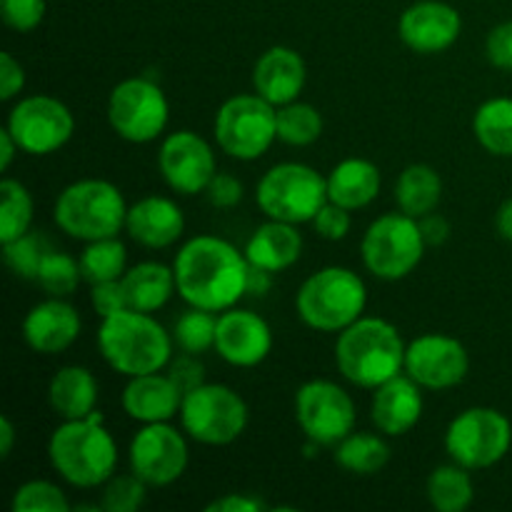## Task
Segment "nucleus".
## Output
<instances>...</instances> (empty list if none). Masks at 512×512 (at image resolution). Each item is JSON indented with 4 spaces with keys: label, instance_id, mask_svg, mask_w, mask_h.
<instances>
[{
    "label": "nucleus",
    "instance_id": "obj_1",
    "mask_svg": "<svg viewBox=\"0 0 512 512\" xmlns=\"http://www.w3.org/2000/svg\"><path fill=\"white\" fill-rule=\"evenodd\" d=\"M178 295L193 308L223 313L248 295L250 263L230 240L195 235L173 260Z\"/></svg>",
    "mask_w": 512,
    "mask_h": 512
},
{
    "label": "nucleus",
    "instance_id": "obj_2",
    "mask_svg": "<svg viewBox=\"0 0 512 512\" xmlns=\"http://www.w3.org/2000/svg\"><path fill=\"white\" fill-rule=\"evenodd\" d=\"M48 460L55 473L80 490L100 488L118 468V443L95 410L88 418L63 420L48 438Z\"/></svg>",
    "mask_w": 512,
    "mask_h": 512
},
{
    "label": "nucleus",
    "instance_id": "obj_3",
    "mask_svg": "<svg viewBox=\"0 0 512 512\" xmlns=\"http://www.w3.org/2000/svg\"><path fill=\"white\" fill-rule=\"evenodd\" d=\"M408 343L390 320L358 318L335 340V365L345 380L375 390L403 373Z\"/></svg>",
    "mask_w": 512,
    "mask_h": 512
},
{
    "label": "nucleus",
    "instance_id": "obj_4",
    "mask_svg": "<svg viewBox=\"0 0 512 512\" xmlns=\"http://www.w3.org/2000/svg\"><path fill=\"white\" fill-rule=\"evenodd\" d=\"M173 333L153 313L125 308L100 320L98 350L105 363L125 378L158 373L173 360Z\"/></svg>",
    "mask_w": 512,
    "mask_h": 512
},
{
    "label": "nucleus",
    "instance_id": "obj_5",
    "mask_svg": "<svg viewBox=\"0 0 512 512\" xmlns=\"http://www.w3.org/2000/svg\"><path fill=\"white\" fill-rule=\"evenodd\" d=\"M128 208L115 183L100 178H83L60 190L53 205V220L65 235L83 243L115 238L125 230Z\"/></svg>",
    "mask_w": 512,
    "mask_h": 512
},
{
    "label": "nucleus",
    "instance_id": "obj_6",
    "mask_svg": "<svg viewBox=\"0 0 512 512\" xmlns=\"http://www.w3.org/2000/svg\"><path fill=\"white\" fill-rule=\"evenodd\" d=\"M368 305V288L355 270L328 265L315 270L298 288L295 310L308 328L320 333H340L363 318Z\"/></svg>",
    "mask_w": 512,
    "mask_h": 512
},
{
    "label": "nucleus",
    "instance_id": "obj_7",
    "mask_svg": "<svg viewBox=\"0 0 512 512\" xmlns=\"http://www.w3.org/2000/svg\"><path fill=\"white\" fill-rule=\"evenodd\" d=\"M255 203L270 220L313 223L318 210L328 203V178L305 163H278L258 180Z\"/></svg>",
    "mask_w": 512,
    "mask_h": 512
},
{
    "label": "nucleus",
    "instance_id": "obj_8",
    "mask_svg": "<svg viewBox=\"0 0 512 512\" xmlns=\"http://www.w3.org/2000/svg\"><path fill=\"white\" fill-rule=\"evenodd\" d=\"M425 243L418 218L403 213H385L368 225L360 243L363 265L370 275L380 280H403L423 260Z\"/></svg>",
    "mask_w": 512,
    "mask_h": 512
},
{
    "label": "nucleus",
    "instance_id": "obj_9",
    "mask_svg": "<svg viewBox=\"0 0 512 512\" xmlns=\"http://www.w3.org/2000/svg\"><path fill=\"white\" fill-rule=\"evenodd\" d=\"M215 143L235 160H258L278 140V108L258 93H240L215 113Z\"/></svg>",
    "mask_w": 512,
    "mask_h": 512
},
{
    "label": "nucleus",
    "instance_id": "obj_10",
    "mask_svg": "<svg viewBox=\"0 0 512 512\" xmlns=\"http://www.w3.org/2000/svg\"><path fill=\"white\" fill-rule=\"evenodd\" d=\"M250 420L248 403L223 383H203L183 395L180 425L200 445H230L245 433Z\"/></svg>",
    "mask_w": 512,
    "mask_h": 512
},
{
    "label": "nucleus",
    "instance_id": "obj_11",
    "mask_svg": "<svg viewBox=\"0 0 512 512\" xmlns=\"http://www.w3.org/2000/svg\"><path fill=\"white\" fill-rule=\"evenodd\" d=\"M512 423L495 408H468L450 420L445 430V453L468 470L498 465L510 453Z\"/></svg>",
    "mask_w": 512,
    "mask_h": 512
},
{
    "label": "nucleus",
    "instance_id": "obj_12",
    "mask_svg": "<svg viewBox=\"0 0 512 512\" xmlns=\"http://www.w3.org/2000/svg\"><path fill=\"white\" fill-rule=\"evenodd\" d=\"M170 120L163 88L150 78H125L110 90L108 123L118 138L143 145L160 138Z\"/></svg>",
    "mask_w": 512,
    "mask_h": 512
},
{
    "label": "nucleus",
    "instance_id": "obj_13",
    "mask_svg": "<svg viewBox=\"0 0 512 512\" xmlns=\"http://www.w3.org/2000/svg\"><path fill=\"white\" fill-rule=\"evenodd\" d=\"M295 420L305 438L320 448H335L358 423V408L345 388L333 380H308L295 393Z\"/></svg>",
    "mask_w": 512,
    "mask_h": 512
},
{
    "label": "nucleus",
    "instance_id": "obj_14",
    "mask_svg": "<svg viewBox=\"0 0 512 512\" xmlns=\"http://www.w3.org/2000/svg\"><path fill=\"white\" fill-rule=\"evenodd\" d=\"M5 128L20 145V153L50 155L73 138L75 118L68 105L53 95H28L10 108Z\"/></svg>",
    "mask_w": 512,
    "mask_h": 512
},
{
    "label": "nucleus",
    "instance_id": "obj_15",
    "mask_svg": "<svg viewBox=\"0 0 512 512\" xmlns=\"http://www.w3.org/2000/svg\"><path fill=\"white\" fill-rule=\"evenodd\" d=\"M183 433L170 423H148L133 435L128 463L148 488H168L185 475L190 450Z\"/></svg>",
    "mask_w": 512,
    "mask_h": 512
},
{
    "label": "nucleus",
    "instance_id": "obj_16",
    "mask_svg": "<svg viewBox=\"0 0 512 512\" xmlns=\"http://www.w3.org/2000/svg\"><path fill=\"white\" fill-rule=\"evenodd\" d=\"M403 373L423 390H450L468 378V348L453 335L425 333L408 343Z\"/></svg>",
    "mask_w": 512,
    "mask_h": 512
},
{
    "label": "nucleus",
    "instance_id": "obj_17",
    "mask_svg": "<svg viewBox=\"0 0 512 512\" xmlns=\"http://www.w3.org/2000/svg\"><path fill=\"white\" fill-rule=\"evenodd\" d=\"M158 168L168 188L180 195L205 193L213 175L218 173L215 150L210 148L203 135L193 133V130L170 133L160 143Z\"/></svg>",
    "mask_w": 512,
    "mask_h": 512
},
{
    "label": "nucleus",
    "instance_id": "obj_18",
    "mask_svg": "<svg viewBox=\"0 0 512 512\" xmlns=\"http://www.w3.org/2000/svg\"><path fill=\"white\" fill-rule=\"evenodd\" d=\"M273 350V330L263 315L245 308H228L218 315L215 353L233 368H255Z\"/></svg>",
    "mask_w": 512,
    "mask_h": 512
},
{
    "label": "nucleus",
    "instance_id": "obj_19",
    "mask_svg": "<svg viewBox=\"0 0 512 512\" xmlns=\"http://www.w3.org/2000/svg\"><path fill=\"white\" fill-rule=\"evenodd\" d=\"M400 40L420 55H435L453 48L463 33L458 10L440 0H420L410 5L398 23Z\"/></svg>",
    "mask_w": 512,
    "mask_h": 512
},
{
    "label": "nucleus",
    "instance_id": "obj_20",
    "mask_svg": "<svg viewBox=\"0 0 512 512\" xmlns=\"http://www.w3.org/2000/svg\"><path fill=\"white\" fill-rule=\"evenodd\" d=\"M83 320L65 298L50 295L43 303L33 305L23 318V338L30 350L40 355H58L80 338Z\"/></svg>",
    "mask_w": 512,
    "mask_h": 512
},
{
    "label": "nucleus",
    "instance_id": "obj_21",
    "mask_svg": "<svg viewBox=\"0 0 512 512\" xmlns=\"http://www.w3.org/2000/svg\"><path fill=\"white\" fill-rule=\"evenodd\" d=\"M423 410V388L408 373L395 375L388 383L373 390L370 418L385 438H400V435L410 433L423 418Z\"/></svg>",
    "mask_w": 512,
    "mask_h": 512
},
{
    "label": "nucleus",
    "instance_id": "obj_22",
    "mask_svg": "<svg viewBox=\"0 0 512 512\" xmlns=\"http://www.w3.org/2000/svg\"><path fill=\"white\" fill-rule=\"evenodd\" d=\"M308 80V68L298 50L273 45L253 65V90L275 108L300 98Z\"/></svg>",
    "mask_w": 512,
    "mask_h": 512
},
{
    "label": "nucleus",
    "instance_id": "obj_23",
    "mask_svg": "<svg viewBox=\"0 0 512 512\" xmlns=\"http://www.w3.org/2000/svg\"><path fill=\"white\" fill-rule=\"evenodd\" d=\"M125 230L143 248L163 250L183 238L185 215L175 200L165 195H145L128 208Z\"/></svg>",
    "mask_w": 512,
    "mask_h": 512
},
{
    "label": "nucleus",
    "instance_id": "obj_24",
    "mask_svg": "<svg viewBox=\"0 0 512 512\" xmlns=\"http://www.w3.org/2000/svg\"><path fill=\"white\" fill-rule=\"evenodd\" d=\"M183 390L175 385V380L163 370L148 375H135L125 383L120 403L135 423H170L175 415H180L183 405Z\"/></svg>",
    "mask_w": 512,
    "mask_h": 512
},
{
    "label": "nucleus",
    "instance_id": "obj_25",
    "mask_svg": "<svg viewBox=\"0 0 512 512\" xmlns=\"http://www.w3.org/2000/svg\"><path fill=\"white\" fill-rule=\"evenodd\" d=\"M243 253L255 268L283 273L293 268L303 255V235L298 233V225L268 218L253 230Z\"/></svg>",
    "mask_w": 512,
    "mask_h": 512
},
{
    "label": "nucleus",
    "instance_id": "obj_26",
    "mask_svg": "<svg viewBox=\"0 0 512 512\" xmlns=\"http://www.w3.org/2000/svg\"><path fill=\"white\" fill-rule=\"evenodd\" d=\"M98 398V380L83 365H65L50 378L48 403L58 418H88L98 410Z\"/></svg>",
    "mask_w": 512,
    "mask_h": 512
},
{
    "label": "nucleus",
    "instance_id": "obj_27",
    "mask_svg": "<svg viewBox=\"0 0 512 512\" xmlns=\"http://www.w3.org/2000/svg\"><path fill=\"white\" fill-rule=\"evenodd\" d=\"M380 168L365 158H345L330 170L328 175V200L348 208L350 213L368 208L380 193Z\"/></svg>",
    "mask_w": 512,
    "mask_h": 512
},
{
    "label": "nucleus",
    "instance_id": "obj_28",
    "mask_svg": "<svg viewBox=\"0 0 512 512\" xmlns=\"http://www.w3.org/2000/svg\"><path fill=\"white\" fill-rule=\"evenodd\" d=\"M120 280H123L130 308L143 310V313H158L178 293L173 265L158 263V260H143L133 265L125 270Z\"/></svg>",
    "mask_w": 512,
    "mask_h": 512
},
{
    "label": "nucleus",
    "instance_id": "obj_29",
    "mask_svg": "<svg viewBox=\"0 0 512 512\" xmlns=\"http://www.w3.org/2000/svg\"><path fill=\"white\" fill-rule=\"evenodd\" d=\"M443 200V178L428 163H413L400 173L395 183V203L413 218L435 213Z\"/></svg>",
    "mask_w": 512,
    "mask_h": 512
},
{
    "label": "nucleus",
    "instance_id": "obj_30",
    "mask_svg": "<svg viewBox=\"0 0 512 512\" xmlns=\"http://www.w3.org/2000/svg\"><path fill=\"white\" fill-rule=\"evenodd\" d=\"M473 133L490 155L512 158V98L485 100L473 115Z\"/></svg>",
    "mask_w": 512,
    "mask_h": 512
},
{
    "label": "nucleus",
    "instance_id": "obj_31",
    "mask_svg": "<svg viewBox=\"0 0 512 512\" xmlns=\"http://www.w3.org/2000/svg\"><path fill=\"white\" fill-rule=\"evenodd\" d=\"M335 463L353 475H375L388 465L390 445L383 433H350L335 445Z\"/></svg>",
    "mask_w": 512,
    "mask_h": 512
},
{
    "label": "nucleus",
    "instance_id": "obj_32",
    "mask_svg": "<svg viewBox=\"0 0 512 512\" xmlns=\"http://www.w3.org/2000/svg\"><path fill=\"white\" fill-rule=\"evenodd\" d=\"M475 498L470 470L458 463L440 465L428 478V500L438 512H463Z\"/></svg>",
    "mask_w": 512,
    "mask_h": 512
},
{
    "label": "nucleus",
    "instance_id": "obj_33",
    "mask_svg": "<svg viewBox=\"0 0 512 512\" xmlns=\"http://www.w3.org/2000/svg\"><path fill=\"white\" fill-rule=\"evenodd\" d=\"M33 195L20 180L3 178L0 183V243H13L30 233L33 225Z\"/></svg>",
    "mask_w": 512,
    "mask_h": 512
},
{
    "label": "nucleus",
    "instance_id": "obj_34",
    "mask_svg": "<svg viewBox=\"0 0 512 512\" xmlns=\"http://www.w3.org/2000/svg\"><path fill=\"white\" fill-rule=\"evenodd\" d=\"M80 270H83V280H88L90 285L120 280L128 270V250L120 243L118 235L85 243L80 253Z\"/></svg>",
    "mask_w": 512,
    "mask_h": 512
},
{
    "label": "nucleus",
    "instance_id": "obj_35",
    "mask_svg": "<svg viewBox=\"0 0 512 512\" xmlns=\"http://www.w3.org/2000/svg\"><path fill=\"white\" fill-rule=\"evenodd\" d=\"M323 115L315 105L293 100L278 108V140L293 148H308L323 135Z\"/></svg>",
    "mask_w": 512,
    "mask_h": 512
},
{
    "label": "nucleus",
    "instance_id": "obj_36",
    "mask_svg": "<svg viewBox=\"0 0 512 512\" xmlns=\"http://www.w3.org/2000/svg\"><path fill=\"white\" fill-rule=\"evenodd\" d=\"M215 333H218V318H215V313L190 305V308L175 320L173 343L178 345L183 353L203 355L208 353V350H215Z\"/></svg>",
    "mask_w": 512,
    "mask_h": 512
},
{
    "label": "nucleus",
    "instance_id": "obj_37",
    "mask_svg": "<svg viewBox=\"0 0 512 512\" xmlns=\"http://www.w3.org/2000/svg\"><path fill=\"white\" fill-rule=\"evenodd\" d=\"M80 280H83V270H80V260L73 255L63 253V250L50 248L45 253L43 263H40L38 278L35 283L53 298H68L78 290Z\"/></svg>",
    "mask_w": 512,
    "mask_h": 512
},
{
    "label": "nucleus",
    "instance_id": "obj_38",
    "mask_svg": "<svg viewBox=\"0 0 512 512\" xmlns=\"http://www.w3.org/2000/svg\"><path fill=\"white\" fill-rule=\"evenodd\" d=\"M13 512H70L73 505L65 498V490L50 480H28L20 485L10 500Z\"/></svg>",
    "mask_w": 512,
    "mask_h": 512
},
{
    "label": "nucleus",
    "instance_id": "obj_39",
    "mask_svg": "<svg viewBox=\"0 0 512 512\" xmlns=\"http://www.w3.org/2000/svg\"><path fill=\"white\" fill-rule=\"evenodd\" d=\"M48 250H50L48 240H45L43 235H35L33 230H30V233H25L23 238L3 245V260L13 275H18V278L23 280H35L38 278L40 263H43Z\"/></svg>",
    "mask_w": 512,
    "mask_h": 512
},
{
    "label": "nucleus",
    "instance_id": "obj_40",
    "mask_svg": "<svg viewBox=\"0 0 512 512\" xmlns=\"http://www.w3.org/2000/svg\"><path fill=\"white\" fill-rule=\"evenodd\" d=\"M148 485L130 470V473H115L103 485V505L105 512H135L145 503Z\"/></svg>",
    "mask_w": 512,
    "mask_h": 512
},
{
    "label": "nucleus",
    "instance_id": "obj_41",
    "mask_svg": "<svg viewBox=\"0 0 512 512\" xmlns=\"http://www.w3.org/2000/svg\"><path fill=\"white\" fill-rule=\"evenodd\" d=\"M0 15L8 28L30 33L45 18V0H0Z\"/></svg>",
    "mask_w": 512,
    "mask_h": 512
},
{
    "label": "nucleus",
    "instance_id": "obj_42",
    "mask_svg": "<svg viewBox=\"0 0 512 512\" xmlns=\"http://www.w3.org/2000/svg\"><path fill=\"white\" fill-rule=\"evenodd\" d=\"M313 228L320 238L325 240H343L348 238L350 228H353V218H350V210L343 208L338 203H325L318 210V215L313 218Z\"/></svg>",
    "mask_w": 512,
    "mask_h": 512
},
{
    "label": "nucleus",
    "instance_id": "obj_43",
    "mask_svg": "<svg viewBox=\"0 0 512 512\" xmlns=\"http://www.w3.org/2000/svg\"><path fill=\"white\" fill-rule=\"evenodd\" d=\"M90 305L100 320L130 308L128 295H125L123 280H108V283L90 285Z\"/></svg>",
    "mask_w": 512,
    "mask_h": 512
},
{
    "label": "nucleus",
    "instance_id": "obj_44",
    "mask_svg": "<svg viewBox=\"0 0 512 512\" xmlns=\"http://www.w3.org/2000/svg\"><path fill=\"white\" fill-rule=\"evenodd\" d=\"M243 195H245L243 183L230 173H215L213 180L208 183V188H205V198H208V203L220 210H230L235 208V205H240Z\"/></svg>",
    "mask_w": 512,
    "mask_h": 512
},
{
    "label": "nucleus",
    "instance_id": "obj_45",
    "mask_svg": "<svg viewBox=\"0 0 512 512\" xmlns=\"http://www.w3.org/2000/svg\"><path fill=\"white\" fill-rule=\"evenodd\" d=\"M168 375L183 393H190L205 383V365L200 363V355L180 353L168 363Z\"/></svg>",
    "mask_w": 512,
    "mask_h": 512
},
{
    "label": "nucleus",
    "instance_id": "obj_46",
    "mask_svg": "<svg viewBox=\"0 0 512 512\" xmlns=\"http://www.w3.org/2000/svg\"><path fill=\"white\" fill-rule=\"evenodd\" d=\"M485 53L495 68L512 73V20L490 30L488 40H485Z\"/></svg>",
    "mask_w": 512,
    "mask_h": 512
},
{
    "label": "nucleus",
    "instance_id": "obj_47",
    "mask_svg": "<svg viewBox=\"0 0 512 512\" xmlns=\"http://www.w3.org/2000/svg\"><path fill=\"white\" fill-rule=\"evenodd\" d=\"M25 88V70L13 55L5 50L0 53V100L8 103V100L18 98L20 90Z\"/></svg>",
    "mask_w": 512,
    "mask_h": 512
},
{
    "label": "nucleus",
    "instance_id": "obj_48",
    "mask_svg": "<svg viewBox=\"0 0 512 512\" xmlns=\"http://www.w3.org/2000/svg\"><path fill=\"white\" fill-rule=\"evenodd\" d=\"M270 510L260 495L255 493H228L223 498H215L213 503L205 505V512H260Z\"/></svg>",
    "mask_w": 512,
    "mask_h": 512
},
{
    "label": "nucleus",
    "instance_id": "obj_49",
    "mask_svg": "<svg viewBox=\"0 0 512 512\" xmlns=\"http://www.w3.org/2000/svg\"><path fill=\"white\" fill-rule=\"evenodd\" d=\"M418 223H420V230H423L425 243H428L430 248H438V245H443L445 240L450 238V223L445 215L428 213L423 215V218H418Z\"/></svg>",
    "mask_w": 512,
    "mask_h": 512
},
{
    "label": "nucleus",
    "instance_id": "obj_50",
    "mask_svg": "<svg viewBox=\"0 0 512 512\" xmlns=\"http://www.w3.org/2000/svg\"><path fill=\"white\" fill-rule=\"evenodd\" d=\"M270 288H273V273H270V270L250 265V270H248V295L250 298H263V295L270 293Z\"/></svg>",
    "mask_w": 512,
    "mask_h": 512
},
{
    "label": "nucleus",
    "instance_id": "obj_51",
    "mask_svg": "<svg viewBox=\"0 0 512 512\" xmlns=\"http://www.w3.org/2000/svg\"><path fill=\"white\" fill-rule=\"evenodd\" d=\"M18 153H20V145L15 143V138L10 135V130L8 128L0 130V170H3V173L10 168V165H13L15 155Z\"/></svg>",
    "mask_w": 512,
    "mask_h": 512
},
{
    "label": "nucleus",
    "instance_id": "obj_52",
    "mask_svg": "<svg viewBox=\"0 0 512 512\" xmlns=\"http://www.w3.org/2000/svg\"><path fill=\"white\" fill-rule=\"evenodd\" d=\"M15 448V425L8 415H0V458H10Z\"/></svg>",
    "mask_w": 512,
    "mask_h": 512
},
{
    "label": "nucleus",
    "instance_id": "obj_53",
    "mask_svg": "<svg viewBox=\"0 0 512 512\" xmlns=\"http://www.w3.org/2000/svg\"><path fill=\"white\" fill-rule=\"evenodd\" d=\"M495 228H498V233L503 235L505 240L512 243V198H508L500 205L498 215H495Z\"/></svg>",
    "mask_w": 512,
    "mask_h": 512
}]
</instances>
